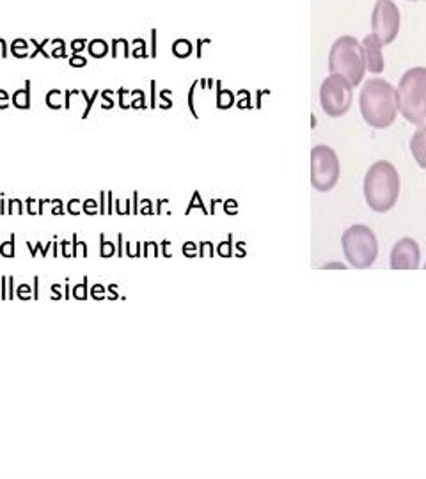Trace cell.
Returning <instances> with one entry per match:
<instances>
[{
  "label": "cell",
  "mask_w": 426,
  "mask_h": 479,
  "mask_svg": "<svg viewBox=\"0 0 426 479\" xmlns=\"http://www.w3.org/2000/svg\"><path fill=\"white\" fill-rule=\"evenodd\" d=\"M359 108L369 128L385 130L398 117L396 87L384 78H369L359 94Z\"/></svg>",
  "instance_id": "obj_1"
},
{
  "label": "cell",
  "mask_w": 426,
  "mask_h": 479,
  "mask_svg": "<svg viewBox=\"0 0 426 479\" xmlns=\"http://www.w3.org/2000/svg\"><path fill=\"white\" fill-rule=\"evenodd\" d=\"M401 190L400 174L387 160L375 162L364 176V199L375 213H387L396 206Z\"/></svg>",
  "instance_id": "obj_2"
},
{
  "label": "cell",
  "mask_w": 426,
  "mask_h": 479,
  "mask_svg": "<svg viewBox=\"0 0 426 479\" xmlns=\"http://www.w3.org/2000/svg\"><path fill=\"white\" fill-rule=\"evenodd\" d=\"M398 114L412 124L426 121V67L414 66L401 75L398 87Z\"/></svg>",
  "instance_id": "obj_3"
},
{
  "label": "cell",
  "mask_w": 426,
  "mask_h": 479,
  "mask_svg": "<svg viewBox=\"0 0 426 479\" xmlns=\"http://www.w3.org/2000/svg\"><path fill=\"white\" fill-rule=\"evenodd\" d=\"M328 71L344 77L354 87L362 82L366 75V61L360 41L354 36L338 37L328 52Z\"/></svg>",
  "instance_id": "obj_4"
},
{
  "label": "cell",
  "mask_w": 426,
  "mask_h": 479,
  "mask_svg": "<svg viewBox=\"0 0 426 479\" xmlns=\"http://www.w3.org/2000/svg\"><path fill=\"white\" fill-rule=\"evenodd\" d=\"M341 248L350 266L355 270L369 268L378 256V240L373 229L364 224L350 226L341 236Z\"/></svg>",
  "instance_id": "obj_5"
},
{
  "label": "cell",
  "mask_w": 426,
  "mask_h": 479,
  "mask_svg": "<svg viewBox=\"0 0 426 479\" xmlns=\"http://www.w3.org/2000/svg\"><path fill=\"white\" fill-rule=\"evenodd\" d=\"M341 176V164L338 153L325 144L311 149V185L318 192H330L338 185Z\"/></svg>",
  "instance_id": "obj_6"
},
{
  "label": "cell",
  "mask_w": 426,
  "mask_h": 479,
  "mask_svg": "<svg viewBox=\"0 0 426 479\" xmlns=\"http://www.w3.org/2000/svg\"><path fill=\"white\" fill-rule=\"evenodd\" d=\"M354 101V85L341 75L330 73L320 85V103L328 117H343Z\"/></svg>",
  "instance_id": "obj_7"
},
{
  "label": "cell",
  "mask_w": 426,
  "mask_h": 479,
  "mask_svg": "<svg viewBox=\"0 0 426 479\" xmlns=\"http://www.w3.org/2000/svg\"><path fill=\"white\" fill-rule=\"evenodd\" d=\"M401 15L393 0H377L371 15V34L378 37L382 47H387L398 37Z\"/></svg>",
  "instance_id": "obj_8"
},
{
  "label": "cell",
  "mask_w": 426,
  "mask_h": 479,
  "mask_svg": "<svg viewBox=\"0 0 426 479\" xmlns=\"http://www.w3.org/2000/svg\"><path fill=\"white\" fill-rule=\"evenodd\" d=\"M389 263L393 270H417L421 263L419 243L410 236L398 240L391 250Z\"/></svg>",
  "instance_id": "obj_9"
},
{
  "label": "cell",
  "mask_w": 426,
  "mask_h": 479,
  "mask_svg": "<svg viewBox=\"0 0 426 479\" xmlns=\"http://www.w3.org/2000/svg\"><path fill=\"white\" fill-rule=\"evenodd\" d=\"M360 47H362L364 61H366V71L375 73V75L384 71L385 61H384V55H382V48L384 47L378 41V37L369 32L368 36L362 39Z\"/></svg>",
  "instance_id": "obj_10"
},
{
  "label": "cell",
  "mask_w": 426,
  "mask_h": 479,
  "mask_svg": "<svg viewBox=\"0 0 426 479\" xmlns=\"http://www.w3.org/2000/svg\"><path fill=\"white\" fill-rule=\"evenodd\" d=\"M410 153L416 160V164L426 169V123L417 124L416 132L410 137Z\"/></svg>",
  "instance_id": "obj_11"
},
{
  "label": "cell",
  "mask_w": 426,
  "mask_h": 479,
  "mask_svg": "<svg viewBox=\"0 0 426 479\" xmlns=\"http://www.w3.org/2000/svg\"><path fill=\"white\" fill-rule=\"evenodd\" d=\"M23 85L25 87L16 89L15 94L11 96V103L15 105L16 108H20V110H31V80L27 78Z\"/></svg>",
  "instance_id": "obj_12"
},
{
  "label": "cell",
  "mask_w": 426,
  "mask_h": 479,
  "mask_svg": "<svg viewBox=\"0 0 426 479\" xmlns=\"http://www.w3.org/2000/svg\"><path fill=\"white\" fill-rule=\"evenodd\" d=\"M87 53L94 59H103L107 57V53H110V45L101 37H96L87 43Z\"/></svg>",
  "instance_id": "obj_13"
},
{
  "label": "cell",
  "mask_w": 426,
  "mask_h": 479,
  "mask_svg": "<svg viewBox=\"0 0 426 479\" xmlns=\"http://www.w3.org/2000/svg\"><path fill=\"white\" fill-rule=\"evenodd\" d=\"M110 55H112V59H117L119 55L128 59L131 55L128 39H125V37H114L110 41Z\"/></svg>",
  "instance_id": "obj_14"
},
{
  "label": "cell",
  "mask_w": 426,
  "mask_h": 479,
  "mask_svg": "<svg viewBox=\"0 0 426 479\" xmlns=\"http://www.w3.org/2000/svg\"><path fill=\"white\" fill-rule=\"evenodd\" d=\"M45 103L52 110H61V108H64V93L59 89L48 91L47 96H45Z\"/></svg>",
  "instance_id": "obj_15"
},
{
  "label": "cell",
  "mask_w": 426,
  "mask_h": 479,
  "mask_svg": "<svg viewBox=\"0 0 426 479\" xmlns=\"http://www.w3.org/2000/svg\"><path fill=\"white\" fill-rule=\"evenodd\" d=\"M99 256L103 259H109L112 256H117V248H115L114 242H109L105 238L103 232H99Z\"/></svg>",
  "instance_id": "obj_16"
},
{
  "label": "cell",
  "mask_w": 426,
  "mask_h": 479,
  "mask_svg": "<svg viewBox=\"0 0 426 479\" xmlns=\"http://www.w3.org/2000/svg\"><path fill=\"white\" fill-rule=\"evenodd\" d=\"M71 295H73V298L78 300V302L87 300V297H89V277L87 275L82 279V282L80 284H75V286H73Z\"/></svg>",
  "instance_id": "obj_17"
},
{
  "label": "cell",
  "mask_w": 426,
  "mask_h": 479,
  "mask_svg": "<svg viewBox=\"0 0 426 479\" xmlns=\"http://www.w3.org/2000/svg\"><path fill=\"white\" fill-rule=\"evenodd\" d=\"M29 43H31L32 47H34V50L31 52V55H29V59H34V57H37V55H43L45 59H52L50 57V53H47V50H45V47H47L48 43H50V39H43V41H37V39H29Z\"/></svg>",
  "instance_id": "obj_18"
},
{
  "label": "cell",
  "mask_w": 426,
  "mask_h": 479,
  "mask_svg": "<svg viewBox=\"0 0 426 479\" xmlns=\"http://www.w3.org/2000/svg\"><path fill=\"white\" fill-rule=\"evenodd\" d=\"M80 94H82V98L85 99V108H83V112H82V119H83V121H85V119L89 117V114H91V110H93L94 101L98 99V96H99V94H101V93H99L98 89H96V91H94L93 94H87V93H85V89H82V91H80Z\"/></svg>",
  "instance_id": "obj_19"
},
{
  "label": "cell",
  "mask_w": 426,
  "mask_h": 479,
  "mask_svg": "<svg viewBox=\"0 0 426 479\" xmlns=\"http://www.w3.org/2000/svg\"><path fill=\"white\" fill-rule=\"evenodd\" d=\"M172 53L176 57H180V59L188 57L192 53V45H190L187 39H178V41L172 45Z\"/></svg>",
  "instance_id": "obj_20"
},
{
  "label": "cell",
  "mask_w": 426,
  "mask_h": 479,
  "mask_svg": "<svg viewBox=\"0 0 426 479\" xmlns=\"http://www.w3.org/2000/svg\"><path fill=\"white\" fill-rule=\"evenodd\" d=\"M71 245H73V258H87L89 256L87 245H85V242H78L77 232L71 236Z\"/></svg>",
  "instance_id": "obj_21"
},
{
  "label": "cell",
  "mask_w": 426,
  "mask_h": 479,
  "mask_svg": "<svg viewBox=\"0 0 426 479\" xmlns=\"http://www.w3.org/2000/svg\"><path fill=\"white\" fill-rule=\"evenodd\" d=\"M15 254H16V236H15V232H13L9 236V242L0 243V256L11 259V258H15Z\"/></svg>",
  "instance_id": "obj_22"
},
{
  "label": "cell",
  "mask_w": 426,
  "mask_h": 479,
  "mask_svg": "<svg viewBox=\"0 0 426 479\" xmlns=\"http://www.w3.org/2000/svg\"><path fill=\"white\" fill-rule=\"evenodd\" d=\"M133 50H131V57H135V59H146L147 57V52H146V41L141 39V37H135L133 41Z\"/></svg>",
  "instance_id": "obj_23"
},
{
  "label": "cell",
  "mask_w": 426,
  "mask_h": 479,
  "mask_svg": "<svg viewBox=\"0 0 426 479\" xmlns=\"http://www.w3.org/2000/svg\"><path fill=\"white\" fill-rule=\"evenodd\" d=\"M25 204L21 199H7V215H23L25 213Z\"/></svg>",
  "instance_id": "obj_24"
},
{
  "label": "cell",
  "mask_w": 426,
  "mask_h": 479,
  "mask_svg": "<svg viewBox=\"0 0 426 479\" xmlns=\"http://www.w3.org/2000/svg\"><path fill=\"white\" fill-rule=\"evenodd\" d=\"M114 206H115V213H117V215H121V216L131 215V201L130 199H115Z\"/></svg>",
  "instance_id": "obj_25"
},
{
  "label": "cell",
  "mask_w": 426,
  "mask_h": 479,
  "mask_svg": "<svg viewBox=\"0 0 426 479\" xmlns=\"http://www.w3.org/2000/svg\"><path fill=\"white\" fill-rule=\"evenodd\" d=\"M99 96H101V108H103V110L114 108L115 99H114V91H112V89H105V91H101Z\"/></svg>",
  "instance_id": "obj_26"
},
{
  "label": "cell",
  "mask_w": 426,
  "mask_h": 479,
  "mask_svg": "<svg viewBox=\"0 0 426 479\" xmlns=\"http://www.w3.org/2000/svg\"><path fill=\"white\" fill-rule=\"evenodd\" d=\"M82 212L85 213V215H89V216L98 215L99 213L98 201H96V199H85V201L82 202Z\"/></svg>",
  "instance_id": "obj_27"
},
{
  "label": "cell",
  "mask_w": 426,
  "mask_h": 479,
  "mask_svg": "<svg viewBox=\"0 0 426 479\" xmlns=\"http://www.w3.org/2000/svg\"><path fill=\"white\" fill-rule=\"evenodd\" d=\"M125 256H128V258H139V256H142L141 243L139 242H135V243L125 242Z\"/></svg>",
  "instance_id": "obj_28"
},
{
  "label": "cell",
  "mask_w": 426,
  "mask_h": 479,
  "mask_svg": "<svg viewBox=\"0 0 426 479\" xmlns=\"http://www.w3.org/2000/svg\"><path fill=\"white\" fill-rule=\"evenodd\" d=\"M16 298H20L21 302L32 300V286L31 284H20L16 288Z\"/></svg>",
  "instance_id": "obj_29"
},
{
  "label": "cell",
  "mask_w": 426,
  "mask_h": 479,
  "mask_svg": "<svg viewBox=\"0 0 426 479\" xmlns=\"http://www.w3.org/2000/svg\"><path fill=\"white\" fill-rule=\"evenodd\" d=\"M89 295H91V298L93 300H96V302H101V300H105V297H107V288H105L103 284H94L93 288H91V291H89Z\"/></svg>",
  "instance_id": "obj_30"
},
{
  "label": "cell",
  "mask_w": 426,
  "mask_h": 479,
  "mask_svg": "<svg viewBox=\"0 0 426 479\" xmlns=\"http://www.w3.org/2000/svg\"><path fill=\"white\" fill-rule=\"evenodd\" d=\"M128 96H130V93H128V89H125V87H119L117 89V105H119L123 110H128L130 108V99H128Z\"/></svg>",
  "instance_id": "obj_31"
},
{
  "label": "cell",
  "mask_w": 426,
  "mask_h": 479,
  "mask_svg": "<svg viewBox=\"0 0 426 479\" xmlns=\"http://www.w3.org/2000/svg\"><path fill=\"white\" fill-rule=\"evenodd\" d=\"M66 212L73 216L80 215L82 213V201L80 199H69L68 204H66Z\"/></svg>",
  "instance_id": "obj_32"
},
{
  "label": "cell",
  "mask_w": 426,
  "mask_h": 479,
  "mask_svg": "<svg viewBox=\"0 0 426 479\" xmlns=\"http://www.w3.org/2000/svg\"><path fill=\"white\" fill-rule=\"evenodd\" d=\"M68 62L71 67H85L87 66V57H83L82 53H73Z\"/></svg>",
  "instance_id": "obj_33"
},
{
  "label": "cell",
  "mask_w": 426,
  "mask_h": 479,
  "mask_svg": "<svg viewBox=\"0 0 426 479\" xmlns=\"http://www.w3.org/2000/svg\"><path fill=\"white\" fill-rule=\"evenodd\" d=\"M87 39H83V37H77V39H73L71 41V52L73 53H82L85 48H87Z\"/></svg>",
  "instance_id": "obj_34"
},
{
  "label": "cell",
  "mask_w": 426,
  "mask_h": 479,
  "mask_svg": "<svg viewBox=\"0 0 426 479\" xmlns=\"http://www.w3.org/2000/svg\"><path fill=\"white\" fill-rule=\"evenodd\" d=\"M61 254H63V258H66V259L73 258L71 242H68V240H63V242H61Z\"/></svg>",
  "instance_id": "obj_35"
},
{
  "label": "cell",
  "mask_w": 426,
  "mask_h": 479,
  "mask_svg": "<svg viewBox=\"0 0 426 479\" xmlns=\"http://www.w3.org/2000/svg\"><path fill=\"white\" fill-rule=\"evenodd\" d=\"M66 48H68V45H63V47H53L50 57H52V59H66V57H68Z\"/></svg>",
  "instance_id": "obj_36"
},
{
  "label": "cell",
  "mask_w": 426,
  "mask_h": 479,
  "mask_svg": "<svg viewBox=\"0 0 426 479\" xmlns=\"http://www.w3.org/2000/svg\"><path fill=\"white\" fill-rule=\"evenodd\" d=\"M11 105V96L5 89H0V110H7Z\"/></svg>",
  "instance_id": "obj_37"
},
{
  "label": "cell",
  "mask_w": 426,
  "mask_h": 479,
  "mask_svg": "<svg viewBox=\"0 0 426 479\" xmlns=\"http://www.w3.org/2000/svg\"><path fill=\"white\" fill-rule=\"evenodd\" d=\"M147 107V101H146V94L139 96V98H133L130 103V108H135V110H141V108Z\"/></svg>",
  "instance_id": "obj_38"
},
{
  "label": "cell",
  "mask_w": 426,
  "mask_h": 479,
  "mask_svg": "<svg viewBox=\"0 0 426 479\" xmlns=\"http://www.w3.org/2000/svg\"><path fill=\"white\" fill-rule=\"evenodd\" d=\"M61 289H63V284H52V297H50V300H53V302L64 300V295L61 293Z\"/></svg>",
  "instance_id": "obj_39"
},
{
  "label": "cell",
  "mask_w": 426,
  "mask_h": 479,
  "mask_svg": "<svg viewBox=\"0 0 426 479\" xmlns=\"http://www.w3.org/2000/svg\"><path fill=\"white\" fill-rule=\"evenodd\" d=\"M36 202H37V199H32V197H29V199H25V208H27V213L29 215H37V208H36Z\"/></svg>",
  "instance_id": "obj_40"
},
{
  "label": "cell",
  "mask_w": 426,
  "mask_h": 479,
  "mask_svg": "<svg viewBox=\"0 0 426 479\" xmlns=\"http://www.w3.org/2000/svg\"><path fill=\"white\" fill-rule=\"evenodd\" d=\"M9 52L13 53V57H16V59H25V57L31 55L29 48H9Z\"/></svg>",
  "instance_id": "obj_41"
},
{
  "label": "cell",
  "mask_w": 426,
  "mask_h": 479,
  "mask_svg": "<svg viewBox=\"0 0 426 479\" xmlns=\"http://www.w3.org/2000/svg\"><path fill=\"white\" fill-rule=\"evenodd\" d=\"M115 248H117V258H123L125 256V236L123 234H117V243H115Z\"/></svg>",
  "instance_id": "obj_42"
},
{
  "label": "cell",
  "mask_w": 426,
  "mask_h": 479,
  "mask_svg": "<svg viewBox=\"0 0 426 479\" xmlns=\"http://www.w3.org/2000/svg\"><path fill=\"white\" fill-rule=\"evenodd\" d=\"M15 277H7V300H15Z\"/></svg>",
  "instance_id": "obj_43"
},
{
  "label": "cell",
  "mask_w": 426,
  "mask_h": 479,
  "mask_svg": "<svg viewBox=\"0 0 426 479\" xmlns=\"http://www.w3.org/2000/svg\"><path fill=\"white\" fill-rule=\"evenodd\" d=\"M99 215H107V192H99Z\"/></svg>",
  "instance_id": "obj_44"
},
{
  "label": "cell",
  "mask_w": 426,
  "mask_h": 479,
  "mask_svg": "<svg viewBox=\"0 0 426 479\" xmlns=\"http://www.w3.org/2000/svg\"><path fill=\"white\" fill-rule=\"evenodd\" d=\"M50 213H52V215H55V216L64 215V204H63V201H61V199H57V202H55V204H52V210H50Z\"/></svg>",
  "instance_id": "obj_45"
},
{
  "label": "cell",
  "mask_w": 426,
  "mask_h": 479,
  "mask_svg": "<svg viewBox=\"0 0 426 479\" xmlns=\"http://www.w3.org/2000/svg\"><path fill=\"white\" fill-rule=\"evenodd\" d=\"M151 254H158V247H156V243L153 242H146L144 243V256H151Z\"/></svg>",
  "instance_id": "obj_46"
},
{
  "label": "cell",
  "mask_w": 426,
  "mask_h": 479,
  "mask_svg": "<svg viewBox=\"0 0 426 479\" xmlns=\"http://www.w3.org/2000/svg\"><path fill=\"white\" fill-rule=\"evenodd\" d=\"M0 298L7 300V277H0Z\"/></svg>",
  "instance_id": "obj_47"
},
{
  "label": "cell",
  "mask_w": 426,
  "mask_h": 479,
  "mask_svg": "<svg viewBox=\"0 0 426 479\" xmlns=\"http://www.w3.org/2000/svg\"><path fill=\"white\" fill-rule=\"evenodd\" d=\"M107 215H114V194L107 192Z\"/></svg>",
  "instance_id": "obj_48"
},
{
  "label": "cell",
  "mask_w": 426,
  "mask_h": 479,
  "mask_svg": "<svg viewBox=\"0 0 426 479\" xmlns=\"http://www.w3.org/2000/svg\"><path fill=\"white\" fill-rule=\"evenodd\" d=\"M31 47V43L23 39V37H16L15 41L11 43V48H29Z\"/></svg>",
  "instance_id": "obj_49"
},
{
  "label": "cell",
  "mask_w": 426,
  "mask_h": 479,
  "mask_svg": "<svg viewBox=\"0 0 426 479\" xmlns=\"http://www.w3.org/2000/svg\"><path fill=\"white\" fill-rule=\"evenodd\" d=\"M27 248L31 250V256H32V258H36L37 252H39V250H41V248H43V242H37L36 245H32L31 242H27Z\"/></svg>",
  "instance_id": "obj_50"
},
{
  "label": "cell",
  "mask_w": 426,
  "mask_h": 479,
  "mask_svg": "<svg viewBox=\"0 0 426 479\" xmlns=\"http://www.w3.org/2000/svg\"><path fill=\"white\" fill-rule=\"evenodd\" d=\"M32 300H39V277H34L32 281Z\"/></svg>",
  "instance_id": "obj_51"
},
{
  "label": "cell",
  "mask_w": 426,
  "mask_h": 479,
  "mask_svg": "<svg viewBox=\"0 0 426 479\" xmlns=\"http://www.w3.org/2000/svg\"><path fill=\"white\" fill-rule=\"evenodd\" d=\"M139 194L133 192V196H131V215H139Z\"/></svg>",
  "instance_id": "obj_52"
},
{
  "label": "cell",
  "mask_w": 426,
  "mask_h": 479,
  "mask_svg": "<svg viewBox=\"0 0 426 479\" xmlns=\"http://www.w3.org/2000/svg\"><path fill=\"white\" fill-rule=\"evenodd\" d=\"M7 53H9L7 43H5L4 37H0V57H2V59H5V57H7Z\"/></svg>",
  "instance_id": "obj_53"
},
{
  "label": "cell",
  "mask_w": 426,
  "mask_h": 479,
  "mask_svg": "<svg viewBox=\"0 0 426 479\" xmlns=\"http://www.w3.org/2000/svg\"><path fill=\"white\" fill-rule=\"evenodd\" d=\"M71 298V284H69V279L64 281V300Z\"/></svg>",
  "instance_id": "obj_54"
},
{
  "label": "cell",
  "mask_w": 426,
  "mask_h": 479,
  "mask_svg": "<svg viewBox=\"0 0 426 479\" xmlns=\"http://www.w3.org/2000/svg\"><path fill=\"white\" fill-rule=\"evenodd\" d=\"M151 55H156V32H151Z\"/></svg>",
  "instance_id": "obj_55"
},
{
  "label": "cell",
  "mask_w": 426,
  "mask_h": 479,
  "mask_svg": "<svg viewBox=\"0 0 426 479\" xmlns=\"http://www.w3.org/2000/svg\"><path fill=\"white\" fill-rule=\"evenodd\" d=\"M155 85H156V82L155 80H151V107L155 108L156 107V96H155Z\"/></svg>",
  "instance_id": "obj_56"
},
{
  "label": "cell",
  "mask_w": 426,
  "mask_h": 479,
  "mask_svg": "<svg viewBox=\"0 0 426 479\" xmlns=\"http://www.w3.org/2000/svg\"><path fill=\"white\" fill-rule=\"evenodd\" d=\"M50 43H52L53 47H63V45H66V41H64L63 37H55V39H50Z\"/></svg>",
  "instance_id": "obj_57"
},
{
  "label": "cell",
  "mask_w": 426,
  "mask_h": 479,
  "mask_svg": "<svg viewBox=\"0 0 426 479\" xmlns=\"http://www.w3.org/2000/svg\"><path fill=\"white\" fill-rule=\"evenodd\" d=\"M52 243H53V242H48L47 245H45V247L41 248V256H43V258H45V256H47V254L50 252V248H52Z\"/></svg>",
  "instance_id": "obj_58"
},
{
  "label": "cell",
  "mask_w": 426,
  "mask_h": 479,
  "mask_svg": "<svg viewBox=\"0 0 426 479\" xmlns=\"http://www.w3.org/2000/svg\"><path fill=\"white\" fill-rule=\"evenodd\" d=\"M0 215H7V206H5V199H0Z\"/></svg>",
  "instance_id": "obj_59"
},
{
  "label": "cell",
  "mask_w": 426,
  "mask_h": 479,
  "mask_svg": "<svg viewBox=\"0 0 426 479\" xmlns=\"http://www.w3.org/2000/svg\"><path fill=\"white\" fill-rule=\"evenodd\" d=\"M119 298H121V297L117 295V291H114V293H109L107 297H105V300H112V302H114V300H119Z\"/></svg>",
  "instance_id": "obj_60"
},
{
  "label": "cell",
  "mask_w": 426,
  "mask_h": 479,
  "mask_svg": "<svg viewBox=\"0 0 426 479\" xmlns=\"http://www.w3.org/2000/svg\"><path fill=\"white\" fill-rule=\"evenodd\" d=\"M117 288H119L117 284H109V286H107V291H109V293H114V291H117Z\"/></svg>",
  "instance_id": "obj_61"
},
{
  "label": "cell",
  "mask_w": 426,
  "mask_h": 479,
  "mask_svg": "<svg viewBox=\"0 0 426 479\" xmlns=\"http://www.w3.org/2000/svg\"><path fill=\"white\" fill-rule=\"evenodd\" d=\"M52 248H53V258H57V238H53Z\"/></svg>",
  "instance_id": "obj_62"
},
{
  "label": "cell",
  "mask_w": 426,
  "mask_h": 479,
  "mask_svg": "<svg viewBox=\"0 0 426 479\" xmlns=\"http://www.w3.org/2000/svg\"><path fill=\"white\" fill-rule=\"evenodd\" d=\"M409 2H419V0H409Z\"/></svg>",
  "instance_id": "obj_63"
},
{
  "label": "cell",
  "mask_w": 426,
  "mask_h": 479,
  "mask_svg": "<svg viewBox=\"0 0 426 479\" xmlns=\"http://www.w3.org/2000/svg\"><path fill=\"white\" fill-rule=\"evenodd\" d=\"M425 270H426V263H425Z\"/></svg>",
  "instance_id": "obj_64"
}]
</instances>
